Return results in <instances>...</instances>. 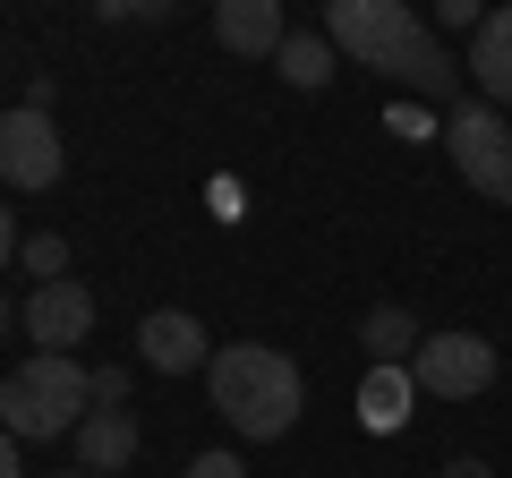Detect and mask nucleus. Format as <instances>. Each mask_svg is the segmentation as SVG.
Segmentation results:
<instances>
[{"label": "nucleus", "mask_w": 512, "mask_h": 478, "mask_svg": "<svg viewBox=\"0 0 512 478\" xmlns=\"http://www.w3.org/2000/svg\"><path fill=\"white\" fill-rule=\"evenodd\" d=\"M205 393H214V410H222L248 444L291 436L299 410H308V385H299L291 350H274V342H222L214 368H205Z\"/></svg>", "instance_id": "2"}, {"label": "nucleus", "mask_w": 512, "mask_h": 478, "mask_svg": "<svg viewBox=\"0 0 512 478\" xmlns=\"http://www.w3.org/2000/svg\"><path fill=\"white\" fill-rule=\"evenodd\" d=\"M359 342H367L376 368H410L427 333H419V316H410V308H367V316H359Z\"/></svg>", "instance_id": "12"}, {"label": "nucleus", "mask_w": 512, "mask_h": 478, "mask_svg": "<svg viewBox=\"0 0 512 478\" xmlns=\"http://www.w3.org/2000/svg\"><path fill=\"white\" fill-rule=\"evenodd\" d=\"M94 402L120 410V402H128V368H94Z\"/></svg>", "instance_id": "16"}, {"label": "nucleus", "mask_w": 512, "mask_h": 478, "mask_svg": "<svg viewBox=\"0 0 512 478\" xmlns=\"http://www.w3.org/2000/svg\"><path fill=\"white\" fill-rule=\"evenodd\" d=\"M0 333H9V299H0Z\"/></svg>", "instance_id": "21"}, {"label": "nucleus", "mask_w": 512, "mask_h": 478, "mask_svg": "<svg viewBox=\"0 0 512 478\" xmlns=\"http://www.w3.org/2000/svg\"><path fill=\"white\" fill-rule=\"evenodd\" d=\"M444 478H495L487 461H444Z\"/></svg>", "instance_id": "20"}, {"label": "nucleus", "mask_w": 512, "mask_h": 478, "mask_svg": "<svg viewBox=\"0 0 512 478\" xmlns=\"http://www.w3.org/2000/svg\"><path fill=\"white\" fill-rule=\"evenodd\" d=\"M0 478H26V470H18V436H9V427H0Z\"/></svg>", "instance_id": "18"}, {"label": "nucleus", "mask_w": 512, "mask_h": 478, "mask_svg": "<svg viewBox=\"0 0 512 478\" xmlns=\"http://www.w3.org/2000/svg\"><path fill=\"white\" fill-rule=\"evenodd\" d=\"M325 43L350 52L359 69L393 77L402 94H427V103H453V86H461V60L410 18L402 0H333L325 9Z\"/></svg>", "instance_id": "1"}, {"label": "nucleus", "mask_w": 512, "mask_h": 478, "mask_svg": "<svg viewBox=\"0 0 512 478\" xmlns=\"http://www.w3.org/2000/svg\"><path fill=\"white\" fill-rule=\"evenodd\" d=\"M77 461H86L94 478L128 470V461H137V419H128V410H94V419L77 427Z\"/></svg>", "instance_id": "11"}, {"label": "nucleus", "mask_w": 512, "mask_h": 478, "mask_svg": "<svg viewBox=\"0 0 512 478\" xmlns=\"http://www.w3.org/2000/svg\"><path fill=\"white\" fill-rule=\"evenodd\" d=\"M410 402H419V376H410V368H376L359 385V419L376 427V436H393V427L410 419Z\"/></svg>", "instance_id": "13"}, {"label": "nucleus", "mask_w": 512, "mask_h": 478, "mask_svg": "<svg viewBox=\"0 0 512 478\" xmlns=\"http://www.w3.org/2000/svg\"><path fill=\"white\" fill-rule=\"evenodd\" d=\"M18 257H26V274H35V291H43V282H69V239H60V231H35Z\"/></svg>", "instance_id": "15"}, {"label": "nucleus", "mask_w": 512, "mask_h": 478, "mask_svg": "<svg viewBox=\"0 0 512 478\" xmlns=\"http://www.w3.org/2000/svg\"><path fill=\"white\" fill-rule=\"evenodd\" d=\"M69 478H94V470H69Z\"/></svg>", "instance_id": "22"}, {"label": "nucleus", "mask_w": 512, "mask_h": 478, "mask_svg": "<svg viewBox=\"0 0 512 478\" xmlns=\"http://www.w3.org/2000/svg\"><path fill=\"white\" fill-rule=\"evenodd\" d=\"M18 325H26V342H35V350L69 359V350L94 333V291H86V282H43V291L18 308Z\"/></svg>", "instance_id": "7"}, {"label": "nucleus", "mask_w": 512, "mask_h": 478, "mask_svg": "<svg viewBox=\"0 0 512 478\" xmlns=\"http://www.w3.org/2000/svg\"><path fill=\"white\" fill-rule=\"evenodd\" d=\"M18 257V222H9V205H0V265Z\"/></svg>", "instance_id": "19"}, {"label": "nucleus", "mask_w": 512, "mask_h": 478, "mask_svg": "<svg viewBox=\"0 0 512 478\" xmlns=\"http://www.w3.org/2000/svg\"><path fill=\"white\" fill-rule=\"evenodd\" d=\"M188 478H248V470H239V453H197Z\"/></svg>", "instance_id": "17"}, {"label": "nucleus", "mask_w": 512, "mask_h": 478, "mask_svg": "<svg viewBox=\"0 0 512 478\" xmlns=\"http://www.w3.org/2000/svg\"><path fill=\"white\" fill-rule=\"evenodd\" d=\"M60 171H69V146H60L52 111L9 103V111H0V180H9V188H52Z\"/></svg>", "instance_id": "6"}, {"label": "nucleus", "mask_w": 512, "mask_h": 478, "mask_svg": "<svg viewBox=\"0 0 512 478\" xmlns=\"http://www.w3.org/2000/svg\"><path fill=\"white\" fill-rule=\"evenodd\" d=\"M461 69L478 77V103L512 111V9H495V18L470 35V60H461Z\"/></svg>", "instance_id": "10"}, {"label": "nucleus", "mask_w": 512, "mask_h": 478, "mask_svg": "<svg viewBox=\"0 0 512 478\" xmlns=\"http://www.w3.org/2000/svg\"><path fill=\"white\" fill-rule=\"evenodd\" d=\"M137 359H146L154 376H197V368H214V333L188 308H154L146 325H137Z\"/></svg>", "instance_id": "8"}, {"label": "nucleus", "mask_w": 512, "mask_h": 478, "mask_svg": "<svg viewBox=\"0 0 512 478\" xmlns=\"http://www.w3.org/2000/svg\"><path fill=\"white\" fill-rule=\"evenodd\" d=\"M444 154H453V171L478 188L487 205H512V120L495 103H453L444 111Z\"/></svg>", "instance_id": "4"}, {"label": "nucleus", "mask_w": 512, "mask_h": 478, "mask_svg": "<svg viewBox=\"0 0 512 478\" xmlns=\"http://www.w3.org/2000/svg\"><path fill=\"white\" fill-rule=\"evenodd\" d=\"M410 376H419V393H436V402H470V393L495 385V342L487 333H427L419 359H410Z\"/></svg>", "instance_id": "5"}, {"label": "nucleus", "mask_w": 512, "mask_h": 478, "mask_svg": "<svg viewBox=\"0 0 512 478\" xmlns=\"http://www.w3.org/2000/svg\"><path fill=\"white\" fill-rule=\"evenodd\" d=\"M94 368H77V359H52V350H35V359H18V368L0 376V427L18 444H52V436H77V427L94 419Z\"/></svg>", "instance_id": "3"}, {"label": "nucleus", "mask_w": 512, "mask_h": 478, "mask_svg": "<svg viewBox=\"0 0 512 478\" xmlns=\"http://www.w3.org/2000/svg\"><path fill=\"white\" fill-rule=\"evenodd\" d=\"M274 69H282V86H291V94H316V86L333 77V43H325V35H291V43L274 52Z\"/></svg>", "instance_id": "14"}, {"label": "nucleus", "mask_w": 512, "mask_h": 478, "mask_svg": "<svg viewBox=\"0 0 512 478\" xmlns=\"http://www.w3.org/2000/svg\"><path fill=\"white\" fill-rule=\"evenodd\" d=\"M214 35H222V52H248V60H274L282 43H291L274 0H222V9H214Z\"/></svg>", "instance_id": "9"}]
</instances>
